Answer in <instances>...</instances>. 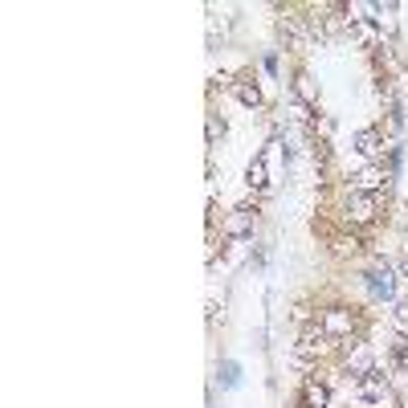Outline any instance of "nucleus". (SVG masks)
<instances>
[{"mask_svg":"<svg viewBox=\"0 0 408 408\" xmlns=\"http://www.w3.org/2000/svg\"><path fill=\"white\" fill-rule=\"evenodd\" d=\"M368 286L376 298H392V294H396V273H392L388 266H376V270L368 273Z\"/></svg>","mask_w":408,"mask_h":408,"instance_id":"obj_8","label":"nucleus"},{"mask_svg":"<svg viewBox=\"0 0 408 408\" xmlns=\"http://www.w3.org/2000/svg\"><path fill=\"white\" fill-rule=\"evenodd\" d=\"M380 188H388V172H384V168H364V172L355 175V192L376 196Z\"/></svg>","mask_w":408,"mask_h":408,"instance_id":"obj_9","label":"nucleus"},{"mask_svg":"<svg viewBox=\"0 0 408 408\" xmlns=\"http://www.w3.org/2000/svg\"><path fill=\"white\" fill-rule=\"evenodd\" d=\"M347 216L355 221V225H371V221H376V196H368V192H351Z\"/></svg>","mask_w":408,"mask_h":408,"instance_id":"obj_5","label":"nucleus"},{"mask_svg":"<svg viewBox=\"0 0 408 408\" xmlns=\"http://www.w3.org/2000/svg\"><path fill=\"white\" fill-rule=\"evenodd\" d=\"M245 188H249V192L270 188V163H266V156H253L249 159V168H245Z\"/></svg>","mask_w":408,"mask_h":408,"instance_id":"obj_6","label":"nucleus"},{"mask_svg":"<svg viewBox=\"0 0 408 408\" xmlns=\"http://www.w3.org/2000/svg\"><path fill=\"white\" fill-rule=\"evenodd\" d=\"M392 364H396V368H404V364H408V347H404V335H396V339H392Z\"/></svg>","mask_w":408,"mask_h":408,"instance_id":"obj_12","label":"nucleus"},{"mask_svg":"<svg viewBox=\"0 0 408 408\" xmlns=\"http://www.w3.org/2000/svg\"><path fill=\"white\" fill-rule=\"evenodd\" d=\"M213 86H221V90H229V86H237V78H233V74H216V78H213Z\"/></svg>","mask_w":408,"mask_h":408,"instance_id":"obj_15","label":"nucleus"},{"mask_svg":"<svg viewBox=\"0 0 408 408\" xmlns=\"http://www.w3.org/2000/svg\"><path fill=\"white\" fill-rule=\"evenodd\" d=\"M225 131V123H216V118H209V143H216V135Z\"/></svg>","mask_w":408,"mask_h":408,"instance_id":"obj_16","label":"nucleus"},{"mask_svg":"<svg viewBox=\"0 0 408 408\" xmlns=\"http://www.w3.org/2000/svg\"><path fill=\"white\" fill-rule=\"evenodd\" d=\"M355 152L364 159H380L384 156V139H380V131L376 127H364L359 135H355Z\"/></svg>","mask_w":408,"mask_h":408,"instance_id":"obj_7","label":"nucleus"},{"mask_svg":"<svg viewBox=\"0 0 408 408\" xmlns=\"http://www.w3.org/2000/svg\"><path fill=\"white\" fill-rule=\"evenodd\" d=\"M302 408H330V388L319 384V380H307V388H302Z\"/></svg>","mask_w":408,"mask_h":408,"instance_id":"obj_10","label":"nucleus"},{"mask_svg":"<svg viewBox=\"0 0 408 408\" xmlns=\"http://www.w3.org/2000/svg\"><path fill=\"white\" fill-rule=\"evenodd\" d=\"M355 396H359L364 404H380V400L388 396V380H384L380 371H371V376H364V380H359V388H355Z\"/></svg>","mask_w":408,"mask_h":408,"instance_id":"obj_4","label":"nucleus"},{"mask_svg":"<svg viewBox=\"0 0 408 408\" xmlns=\"http://www.w3.org/2000/svg\"><path fill=\"white\" fill-rule=\"evenodd\" d=\"M392 319H396V327H408V302H396V307H392Z\"/></svg>","mask_w":408,"mask_h":408,"instance_id":"obj_14","label":"nucleus"},{"mask_svg":"<svg viewBox=\"0 0 408 408\" xmlns=\"http://www.w3.org/2000/svg\"><path fill=\"white\" fill-rule=\"evenodd\" d=\"M351 327H355V314H351V311H343V307H330V311L323 314V330H327V339L351 335Z\"/></svg>","mask_w":408,"mask_h":408,"instance_id":"obj_2","label":"nucleus"},{"mask_svg":"<svg viewBox=\"0 0 408 408\" xmlns=\"http://www.w3.org/2000/svg\"><path fill=\"white\" fill-rule=\"evenodd\" d=\"M225 237H229V241H245V237H253V213L249 209H233V213L225 216Z\"/></svg>","mask_w":408,"mask_h":408,"instance_id":"obj_3","label":"nucleus"},{"mask_svg":"<svg viewBox=\"0 0 408 408\" xmlns=\"http://www.w3.org/2000/svg\"><path fill=\"white\" fill-rule=\"evenodd\" d=\"M221 380H225V388H233L237 380H241V368H237L233 359H225V364H221Z\"/></svg>","mask_w":408,"mask_h":408,"instance_id":"obj_13","label":"nucleus"},{"mask_svg":"<svg viewBox=\"0 0 408 408\" xmlns=\"http://www.w3.org/2000/svg\"><path fill=\"white\" fill-rule=\"evenodd\" d=\"M233 90H237V98H241V102H245L249 111H257V106H261V86H257L253 78H237Z\"/></svg>","mask_w":408,"mask_h":408,"instance_id":"obj_11","label":"nucleus"},{"mask_svg":"<svg viewBox=\"0 0 408 408\" xmlns=\"http://www.w3.org/2000/svg\"><path fill=\"white\" fill-rule=\"evenodd\" d=\"M323 347H327V330H323V323H307V327L298 330L294 359H298V364H311V359H319V355H323Z\"/></svg>","mask_w":408,"mask_h":408,"instance_id":"obj_1","label":"nucleus"}]
</instances>
